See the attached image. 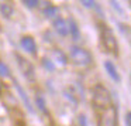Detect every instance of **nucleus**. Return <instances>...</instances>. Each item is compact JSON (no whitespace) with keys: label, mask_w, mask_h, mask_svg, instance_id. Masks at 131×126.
<instances>
[{"label":"nucleus","mask_w":131,"mask_h":126,"mask_svg":"<svg viewBox=\"0 0 131 126\" xmlns=\"http://www.w3.org/2000/svg\"><path fill=\"white\" fill-rule=\"evenodd\" d=\"M92 105H93L94 111H100V109H106L114 105L111 94L104 85L97 84L92 91Z\"/></svg>","instance_id":"f257e3e1"},{"label":"nucleus","mask_w":131,"mask_h":126,"mask_svg":"<svg viewBox=\"0 0 131 126\" xmlns=\"http://www.w3.org/2000/svg\"><path fill=\"white\" fill-rule=\"evenodd\" d=\"M94 112L97 116V126H118V113L114 105Z\"/></svg>","instance_id":"f03ea898"},{"label":"nucleus","mask_w":131,"mask_h":126,"mask_svg":"<svg viewBox=\"0 0 131 126\" xmlns=\"http://www.w3.org/2000/svg\"><path fill=\"white\" fill-rule=\"evenodd\" d=\"M100 40H102V44L106 48V51L111 52L114 55L118 54V43H117V38L110 27L102 26V29H100Z\"/></svg>","instance_id":"7ed1b4c3"},{"label":"nucleus","mask_w":131,"mask_h":126,"mask_svg":"<svg viewBox=\"0 0 131 126\" xmlns=\"http://www.w3.org/2000/svg\"><path fill=\"white\" fill-rule=\"evenodd\" d=\"M69 57H71V60L76 65H80V67L90 65L92 61H93V57H92V54L88 50L82 48V47H78V46L71 47V50H69Z\"/></svg>","instance_id":"20e7f679"},{"label":"nucleus","mask_w":131,"mask_h":126,"mask_svg":"<svg viewBox=\"0 0 131 126\" xmlns=\"http://www.w3.org/2000/svg\"><path fill=\"white\" fill-rule=\"evenodd\" d=\"M16 58H17V64H18V67H20L23 75H24V77H26L28 81H31L32 78H34V65H32V64L28 60H26L24 57L16 55Z\"/></svg>","instance_id":"39448f33"},{"label":"nucleus","mask_w":131,"mask_h":126,"mask_svg":"<svg viewBox=\"0 0 131 126\" xmlns=\"http://www.w3.org/2000/svg\"><path fill=\"white\" fill-rule=\"evenodd\" d=\"M14 88H16V91H17L18 96H20V99H21V102H23V105L27 108V111L31 112V113H32V112H34V106H32L31 99H30V96L27 95L26 89H24V88H23V86H21L18 82H16V81H14Z\"/></svg>","instance_id":"423d86ee"},{"label":"nucleus","mask_w":131,"mask_h":126,"mask_svg":"<svg viewBox=\"0 0 131 126\" xmlns=\"http://www.w3.org/2000/svg\"><path fill=\"white\" fill-rule=\"evenodd\" d=\"M20 46H21V48L26 52H28V54H32V55L37 54V43H35V40L31 35H24V37H21Z\"/></svg>","instance_id":"0eeeda50"},{"label":"nucleus","mask_w":131,"mask_h":126,"mask_svg":"<svg viewBox=\"0 0 131 126\" xmlns=\"http://www.w3.org/2000/svg\"><path fill=\"white\" fill-rule=\"evenodd\" d=\"M54 30L59 35H62V37L69 35V24H68V21L63 20V19H57V20H54Z\"/></svg>","instance_id":"6e6552de"},{"label":"nucleus","mask_w":131,"mask_h":126,"mask_svg":"<svg viewBox=\"0 0 131 126\" xmlns=\"http://www.w3.org/2000/svg\"><path fill=\"white\" fill-rule=\"evenodd\" d=\"M104 69H106V72H107V75L114 81V82H120L121 78H120V74H118V71H117V68H116L113 61H108V60L104 61Z\"/></svg>","instance_id":"1a4fd4ad"},{"label":"nucleus","mask_w":131,"mask_h":126,"mask_svg":"<svg viewBox=\"0 0 131 126\" xmlns=\"http://www.w3.org/2000/svg\"><path fill=\"white\" fill-rule=\"evenodd\" d=\"M52 57H54V61L52 62H57L59 64V65H66V62H68V58H66V55L63 54L61 50H54L52 51Z\"/></svg>","instance_id":"9d476101"},{"label":"nucleus","mask_w":131,"mask_h":126,"mask_svg":"<svg viewBox=\"0 0 131 126\" xmlns=\"http://www.w3.org/2000/svg\"><path fill=\"white\" fill-rule=\"evenodd\" d=\"M13 12H14V9H13L12 3H2L0 4V14L3 16L4 19H10L13 16Z\"/></svg>","instance_id":"9b49d317"},{"label":"nucleus","mask_w":131,"mask_h":126,"mask_svg":"<svg viewBox=\"0 0 131 126\" xmlns=\"http://www.w3.org/2000/svg\"><path fill=\"white\" fill-rule=\"evenodd\" d=\"M68 24H69V34L72 35V38L73 40H79L80 33H79V29H78V24L75 23V20H69Z\"/></svg>","instance_id":"f8f14e48"},{"label":"nucleus","mask_w":131,"mask_h":126,"mask_svg":"<svg viewBox=\"0 0 131 126\" xmlns=\"http://www.w3.org/2000/svg\"><path fill=\"white\" fill-rule=\"evenodd\" d=\"M35 106H37L41 112L47 113V103H45V99H44L41 95H37V96H35Z\"/></svg>","instance_id":"ddd939ff"},{"label":"nucleus","mask_w":131,"mask_h":126,"mask_svg":"<svg viewBox=\"0 0 131 126\" xmlns=\"http://www.w3.org/2000/svg\"><path fill=\"white\" fill-rule=\"evenodd\" d=\"M42 13H44V16H45V17H54L55 13H57V7L52 6V4H48V6L42 10Z\"/></svg>","instance_id":"4468645a"},{"label":"nucleus","mask_w":131,"mask_h":126,"mask_svg":"<svg viewBox=\"0 0 131 126\" xmlns=\"http://www.w3.org/2000/svg\"><path fill=\"white\" fill-rule=\"evenodd\" d=\"M0 77L2 78H9L10 77V69L3 61H0Z\"/></svg>","instance_id":"2eb2a0df"},{"label":"nucleus","mask_w":131,"mask_h":126,"mask_svg":"<svg viewBox=\"0 0 131 126\" xmlns=\"http://www.w3.org/2000/svg\"><path fill=\"white\" fill-rule=\"evenodd\" d=\"M42 65H44V68H47L48 71H54L55 69V64L52 62L51 60H48V58H44L42 60Z\"/></svg>","instance_id":"dca6fc26"},{"label":"nucleus","mask_w":131,"mask_h":126,"mask_svg":"<svg viewBox=\"0 0 131 126\" xmlns=\"http://www.w3.org/2000/svg\"><path fill=\"white\" fill-rule=\"evenodd\" d=\"M23 4H26L28 9H35V7L40 4V2H37V0H24Z\"/></svg>","instance_id":"f3484780"},{"label":"nucleus","mask_w":131,"mask_h":126,"mask_svg":"<svg viewBox=\"0 0 131 126\" xmlns=\"http://www.w3.org/2000/svg\"><path fill=\"white\" fill-rule=\"evenodd\" d=\"M82 4H83L85 7H89V9H92V7L96 6V3H94V2H86V0H83Z\"/></svg>","instance_id":"a211bd4d"},{"label":"nucleus","mask_w":131,"mask_h":126,"mask_svg":"<svg viewBox=\"0 0 131 126\" xmlns=\"http://www.w3.org/2000/svg\"><path fill=\"white\" fill-rule=\"evenodd\" d=\"M125 126H131V112L125 113Z\"/></svg>","instance_id":"6ab92c4d"}]
</instances>
